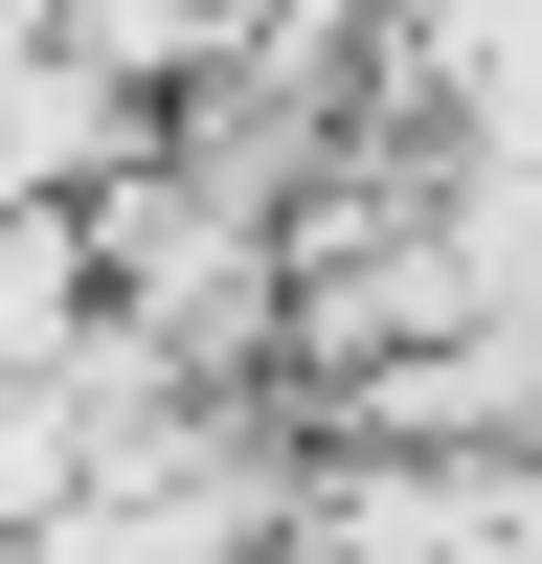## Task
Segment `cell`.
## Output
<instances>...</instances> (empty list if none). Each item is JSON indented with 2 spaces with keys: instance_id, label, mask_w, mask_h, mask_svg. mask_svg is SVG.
Wrapping results in <instances>:
<instances>
[{
  "instance_id": "6da1fadb",
  "label": "cell",
  "mask_w": 542,
  "mask_h": 564,
  "mask_svg": "<svg viewBox=\"0 0 542 564\" xmlns=\"http://www.w3.org/2000/svg\"><path fill=\"white\" fill-rule=\"evenodd\" d=\"M520 430H542V339L520 316H452V339L316 384V452H520Z\"/></svg>"
},
{
  "instance_id": "7a4b0ae2",
  "label": "cell",
  "mask_w": 542,
  "mask_h": 564,
  "mask_svg": "<svg viewBox=\"0 0 542 564\" xmlns=\"http://www.w3.org/2000/svg\"><path fill=\"white\" fill-rule=\"evenodd\" d=\"M520 520H542V430H520Z\"/></svg>"
}]
</instances>
